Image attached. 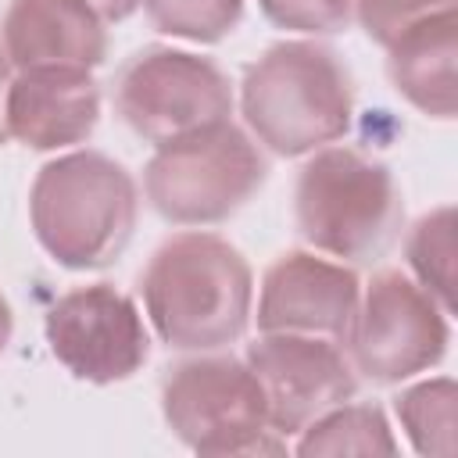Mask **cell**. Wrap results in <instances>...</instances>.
Returning <instances> with one entry per match:
<instances>
[{
	"mask_svg": "<svg viewBox=\"0 0 458 458\" xmlns=\"http://www.w3.org/2000/svg\"><path fill=\"white\" fill-rule=\"evenodd\" d=\"M240 111L261 147L301 157L347 136L354 118L351 75L329 47L283 39L243 68Z\"/></svg>",
	"mask_w": 458,
	"mask_h": 458,
	"instance_id": "cell-2",
	"label": "cell"
},
{
	"mask_svg": "<svg viewBox=\"0 0 458 458\" xmlns=\"http://www.w3.org/2000/svg\"><path fill=\"white\" fill-rule=\"evenodd\" d=\"M265 154L229 118L157 143L143 165L147 204L172 225L225 222L265 186Z\"/></svg>",
	"mask_w": 458,
	"mask_h": 458,
	"instance_id": "cell-5",
	"label": "cell"
},
{
	"mask_svg": "<svg viewBox=\"0 0 458 458\" xmlns=\"http://www.w3.org/2000/svg\"><path fill=\"white\" fill-rule=\"evenodd\" d=\"M447 315L451 311L408 272H376L358 297L347 333V358L354 372L372 383H401L433 369L451 344Z\"/></svg>",
	"mask_w": 458,
	"mask_h": 458,
	"instance_id": "cell-7",
	"label": "cell"
},
{
	"mask_svg": "<svg viewBox=\"0 0 458 458\" xmlns=\"http://www.w3.org/2000/svg\"><path fill=\"white\" fill-rule=\"evenodd\" d=\"M11 61H7V54H4V47H0V147L11 140L7 136V89H11Z\"/></svg>",
	"mask_w": 458,
	"mask_h": 458,
	"instance_id": "cell-22",
	"label": "cell"
},
{
	"mask_svg": "<svg viewBox=\"0 0 458 458\" xmlns=\"http://www.w3.org/2000/svg\"><path fill=\"white\" fill-rule=\"evenodd\" d=\"M11 333H14V315H11L7 297L0 293V354H4V351H7V344H11Z\"/></svg>",
	"mask_w": 458,
	"mask_h": 458,
	"instance_id": "cell-23",
	"label": "cell"
},
{
	"mask_svg": "<svg viewBox=\"0 0 458 458\" xmlns=\"http://www.w3.org/2000/svg\"><path fill=\"white\" fill-rule=\"evenodd\" d=\"M258 7L272 25L304 36L340 32L354 18V0H258Z\"/></svg>",
	"mask_w": 458,
	"mask_h": 458,
	"instance_id": "cell-19",
	"label": "cell"
},
{
	"mask_svg": "<svg viewBox=\"0 0 458 458\" xmlns=\"http://www.w3.org/2000/svg\"><path fill=\"white\" fill-rule=\"evenodd\" d=\"M154 333L175 351H218L236 344L254 315L247 258L215 233H175L147 261L140 279Z\"/></svg>",
	"mask_w": 458,
	"mask_h": 458,
	"instance_id": "cell-1",
	"label": "cell"
},
{
	"mask_svg": "<svg viewBox=\"0 0 458 458\" xmlns=\"http://www.w3.org/2000/svg\"><path fill=\"white\" fill-rule=\"evenodd\" d=\"M104 21H122V18H129L143 0H86Z\"/></svg>",
	"mask_w": 458,
	"mask_h": 458,
	"instance_id": "cell-21",
	"label": "cell"
},
{
	"mask_svg": "<svg viewBox=\"0 0 458 458\" xmlns=\"http://www.w3.org/2000/svg\"><path fill=\"white\" fill-rule=\"evenodd\" d=\"M50 354L82 383H122L150 358V333L129 293L111 283L75 286L57 297L43 322Z\"/></svg>",
	"mask_w": 458,
	"mask_h": 458,
	"instance_id": "cell-9",
	"label": "cell"
},
{
	"mask_svg": "<svg viewBox=\"0 0 458 458\" xmlns=\"http://www.w3.org/2000/svg\"><path fill=\"white\" fill-rule=\"evenodd\" d=\"M454 404H458V390L451 376L422 379L394 397L397 422L419 454H437V458L454 454Z\"/></svg>",
	"mask_w": 458,
	"mask_h": 458,
	"instance_id": "cell-16",
	"label": "cell"
},
{
	"mask_svg": "<svg viewBox=\"0 0 458 458\" xmlns=\"http://www.w3.org/2000/svg\"><path fill=\"white\" fill-rule=\"evenodd\" d=\"M100 122V82L89 68H25L7 89V136L29 150L89 140Z\"/></svg>",
	"mask_w": 458,
	"mask_h": 458,
	"instance_id": "cell-12",
	"label": "cell"
},
{
	"mask_svg": "<svg viewBox=\"0 0 458 458\" xmlns=\"http://www.w3.org/2000/svg\"><path fill=\"white\" fill-rule=\"evenodd\" d=\"M404 258L419 286H426L447 311H454V208L440 204L422 215L408 240Z\"/></svg>",
	"mask_w": 458,
	"mask_h": 458,
	"instance_id": "cell-17",
	"label": "cell"
},
{
	"mask_svg": "<svg viewBox=\"0 0 458 458\" xmlns=\"http://www.w3.org/2000/svg\"><path fill=\"white\" fill-rule=\"evenodd\" d=\"M261 383L268 429L279 437L301 433L322 411L344 404L358 390V376L344 344L304 333H261L247 358Z\"/></svg>",
	"mask_w": 458,
	"mask_h": 458,
	"instance_id": "cell-10",
	"label": "cell"
},
{
	"mask_svg": "<svg viewBox=\"0 0 458 458\" xmlns=\"http://www.w3.org/2000/svg\"><path fill=\"white\" fill-rule=\"evenodd\" d=\"M454 50L458 14H429L386 43V75L394 89L429 118H454Z\"/></svg>",
	"mask_w": 458,
	"mask_h": 458,
	"instance_id": "cell-14",
	"label": "cell"
},
{
	"mask_svg": "<svg viewBox=\"0 0 458 458\" xmlns=\"http://www.w3.org/2000/svg\"><path fill=\"white\" fill-rule=\"evenodd\" d=\"M297 454H397L394 429L379 404H336L297 433Z\"/></svg>",
	"mask_w": 458,
	"mask_h": 458,
	"instance_id": "cell-15",
	"label": "cell"
},
{
	"mask_svg": "<svg viewBox=\"0 0 458 458\" xmlns=\"http://www.w3.org/2000/svg\"><path fill=\"white\" fill-rule=\"evenodd\" d=\"M140 193L125 165L100 150L47 161L29 190V222L39 247L64 268H107L129 247Z\"/></svg>",
	"mask_w": 458,
	"mask_h": 458,
	"instance_id": "cell-3",
	"label": "cell"
},
{
	"mask_svg": "<svg viewBox=\"0 0 458 458\" xmlns=\"http://www.w3.org/2000/svg\"><path fill=\"white\" fill-rule=\"evenodd\" d=\"M440 11H454V0H354L358 25L379 47H386L408 25H415L429 14H440Z\"/></svg>",
	"mask_w": 458,
	"mask_h": 458,
	"instance_id": "cell-20",
	"label": "cell"
},
{
	"mask_svg": "<svg viewBox=\"0 0 458 458\" xmlns=\"http://www.w3.org/2000/svg\"><path fill=\"white\" fill-rule=\"evenodd\" d=\"M114 111L147 143L208 129L233 114L225 72L200 54L175 47H143L114 82Z\"/></svg>",
	"mask_w": 458,
	"mask_h": 458,
	"instance_id": "cell-8",
	"label": "cell"
},
{
	"mask_svg": "<svg viewBox=\"0 0 458 458\" xmlns=\"http://www.w3.org/2000/svg\"><path fill=\"white\" fill-rule=\"evenodd\" d=\"M143 11L150 25L165 36L218 43L240 25L243 0H143Z\"/></svg>",
	"mask_w": 458,
	"mask_h": 458,
	"instance_id": "cell-18",
	"label": "cell"
},
{
	"mask_svg": "<svg viewBox=\"0 0 458 458\" xmlns=\"http://www.w3.org/2000/svg\"><path fill=\"white\" fill-rule=\"evenodd\" d=\"M0 47L14 72L97 68L107 57L104 18L86 0H11Z\"/></svg>",
	"mask_w": 458,
	"mask_h": 458,
	"instance_id": "cell-13",
	"label": "cell"
},
{
	"mask_svg": "<svg viewBox=\"0 0 458 458\" xmlns=\"http://www.w3.org/2000/svg\"><path fill=\"white\" fill-rule=\"evenodd\" d=\"M161 415L168 429L200 454L283 451L268 440V408L258 376L229 354L186 358L161 383Z\"/></svg>",
	"mask_w": 458,
	"mask_h": 458,
	"instance_id": "cell-6",
	"label": "cell"
},
{
	"mask_svg": "<svg viewBox=\"0 0 458 458\" xmlns=\"http://www.w3.org/2000/svg\"><path fill=\"white\" fill-rule=\"evenodd\" d=\"M361 283L344 261L318 258L315 250L279 254L258 290V333H304L347 344Z\"/></svg>",
	"mask_w": 458,
	"mask_h": 458,
	"instance_id": "cell-11",
	"label": "cell"
},
{
	"mask_svg": "<svg viewBox=\"0 0 458 458\" xmlns=\"http://www.w3.org/2000/svg\"><path fill=\"white\" fill-rule=\"evenodd\" d=\"M401 190L383 161L351 147H318L293 186L297 233L315 254L340 261L379 258L401 229Z\"/></svg>",
	"mask_w": 458,
	"mask_h": 458,
	"instance_id": "cell-4",
	"label": "cell"
}]
</instances>
